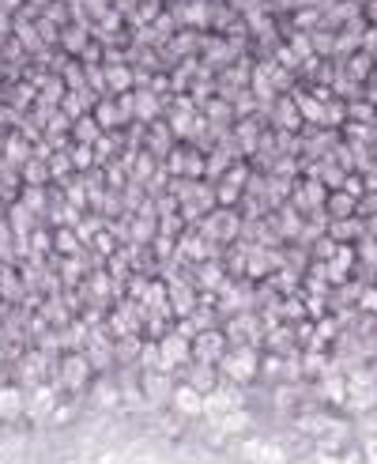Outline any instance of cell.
<instances>
[{"instance_id":"5","label":"cell","mask_w":377,"mask_h":464,"mask_svg":"<svg viewBox=\"0 0 377 464\" xmlns=\"http://www.w3.org/2000/svg\"><path fill=\"white\" fill-rule=\"evenodd\" d=\"M362 464H377V442H362Z\"/></svg>"},{"instance_id":"3","label":"cell","mask_w":377,"mask_h":464,"mask_svg":"<svg viewBox=\"0 0 377 464\" xmlns=\"http://www.w3.org/2000/svg\"><path fill=\"white\" fill-rule=\"evenodd\" d=\"M167 385H170L167 378L148 374V397H151V401H167V397H170V389H167Z\"/></svg>"},{"instance_id":"4","label":"cell","mask_w":377,"mask_h":464,"mask_svg":"<svg viewBox=\"0 0 377 464\" xmlns=\"http://www.w3.org/2000/svg\"><path fill=\"white\" fill-rule=\"evenodd\" d=\"M340 464H362V446H347V450H340Z\"/></svg>"},{"instance_id":"2","label":"cell","mask_w":377,"mask_h":464,"mask_svg":"<svg viewBox=\"0 0 377 464\" xmlns=\"http://www.w3.org/2000/svg\"><path fill=\"white\" fill-rule=\"evenodd\" d=\"M19 415H27V392L0 385V423H15Z\"/></svg>"},{"instance_id":"6","label":"cell","mask_w":377,"mask_h":464,"mask_svg":"<svg viewBox=\"0 0 377 464\" xmlns=\"http://www.w3.org/2000/svg\"><path fill=\"white\" fill-rule=\"evenodd\" d=\"M148 464H151V460H148Z\"/></svg>"},{"instance_id":"1","label":"cell","mask_w":377,"mask_h":464,"mask_svg":"<svg viewBox=\"0 0 377 464\" xmlns=\"http://www.w3.org/2000/svg\"><path fill=\"white\" fill-rule=\"evenodd\" d=\"M174 415H181V420H200L204 415V392H197L193 385H181L174 389Z\"/></svg>"}]
</instances>
